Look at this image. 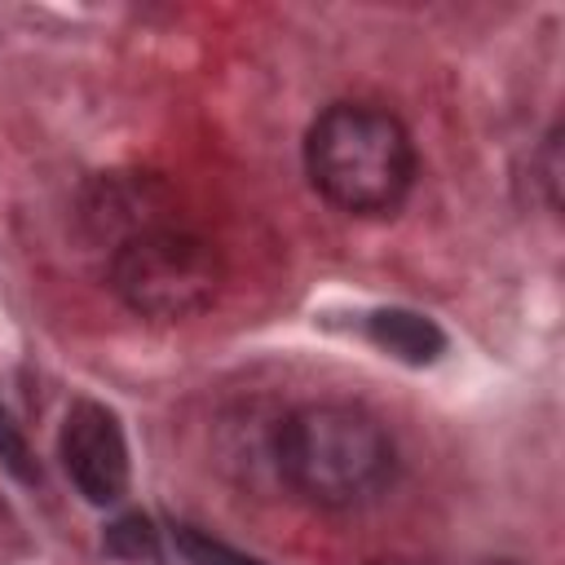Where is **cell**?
Masks as SVG:
<instances>
[{
	"mask_svg": "<svg viewBox=\"0 0 565 565\" xmlns=\"http://www.w3.org/2000/svg\"><path fill=\"white\" fill-rule=\"evenodd\" d=\"M305 168L322 199L344 212H393L415 177L406 128L375 106H327L305 137Z\"/></svg>",
	"mask_w": 565,
	"mask_h": 565,
	"instance_id": "6da1fadb",
	"label": "cell"
},
{
	"mask_svg": "<svg viewBox=\"0 0 565 565\" xmlns=\"http://www.w3.org/2000/svg\"><path fill=\"white\" fill-rule=\"evenodd\" d=\"M278 468L296 494L322 508L371 499L393 472V441L358 406L309 402L278 428Z\"/></svg>",
	"mask_w": 565,
	"mask_h": 565,
	"instance_id": "7a4b0ae2",
	"label": "cell"
},
{
	"mask_svg": "<svg viewBox=\"0 0 565 565\" xmlns=\"http://www.w3.org/2000/svg\"><path fill=\"white\" fill-rule=\"evenodd\" d=\"M221 278L225 265L216 243L172 225L132 230L110 260V287L146 318H190L207 309L221 291Z\"/></svg>",
	"mask_w": 565,
	"mask_h": 565,
	"instance_id": "3957f363",
	"label": "cell"
},
{
	"mask_svg": "<svg viewBox=\"0 0 565 565\" xmlns=\"http://www.w3.org/2000/svg\"><path fill=\"white\" fill-rule=\"evenodd\" d=\"M57 450H62L66 477L88 503H115L128 490V441L115 411H106L102 402L84 397L66 411Z\"/></svg>",
	"mask_w": 565,
	"mask_h": 565,
	"instance_id": "277c9868",
	"label": "cell"
},
{
	"mask_svg": "<svg viewBox=\"0 0 565 565\" xmlns=\"http://www.w3.org/2000/svg\"><path fill=\"white\" fill-rule=\"evenodd\" d=\"M366 335H371L384 353H393V358H402V362H411V366H428V362H437L441 349H446L441 327H437L433 318L415 313V309H375V313L366 318Z\"/></svg>",
	"mask_w": 565,
	"mask_h": 565,
	"instance_id": "5b68a950",
	"label": "cell"
},
{
	"mask_svg": "<svg viewBox=\"0 0 565 565\" xmlns=\"http://www.w3.org/2000/svg\"><path fill=\"white\" fill-rule=\"evenodd\" d=\"M177 552L190 561V565H260L256 556L212 539L207 530H194V525H177Z\"/></svg>",
	"mask_w": 565,
	"mask_h": 565,
	"instance_id": "8992f818",
	"label": "cell"
},
{
	"mask_svg": "<svg viewBox=\"0 0 565 565\" xmlns=\"http://www.w3.org/2000/svg\"><path fill=\"white\" fill-rule=\"evenodd\" d=\"M106 547L115 556H128V561H159V534L150 530L146 516H119L106 530Z\"/></svg>",
	"mask_w": 565,
	"mask_h": 565,
	"instance_id": "52a82bcc",
	"label": "cell"
},
{
	"mask_svg": "<svg viewBox=\"0 0 565 565\" xmlns=\"http://www.w3.org/2000/svg\"><path fill=\"white\" fill-rule=\"evenodd\" d=\"M0 459H4V468H9L13 477L35 481V459H31V450H26V437L18 433V424L9 419L4 406H0Z\"/></svg>",
	"mask_w": 565,
	"mask_h": 565,
	"instance_id": "ba28073f",
	"label": "cell"
},
{
	"mask_svg": "<svg viewBox=\"0 0 565 565\" xmlns=\"http://www.w3.org/2000/svg\"><path fill=\"white\" fill-rule=\"evenodd\" d=\"M499 565H512V561H499Z\"/></svg>",
	"mask_w": 565,
	"mask_h": 565,
	"instance_id": "9c48e42d",
	"label": "cell"
}]
</instances>
